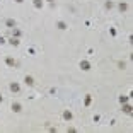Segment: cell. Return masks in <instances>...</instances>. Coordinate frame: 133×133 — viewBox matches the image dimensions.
I'll return each instance as SVG.
<instances>
[{
    "label": "cell",
    "instance_id": "6da1fadb",
    "mask_svg": "<svg viewBox=\"0 0 133 133\" xmlns=\"http://www.w3.org/2000/svg\"><path fill=\"white\" fill-rule=\"evenodd\" d=\"M80 68H82V70H84V72L90 70V63L87 62V60H82V62H80Z\"/></svg>",
    "mask_w": 133,
    "mask_h": 133
},
{
    "label": "cell",
    "instance_id": "7a4b0ae2",
    "mask_svg": "<svg viewBox=\"0 0 133 133\" xmlns=\"http://www.w3.org/2000/svg\"><path fill=\"white\" fill-rule=\"evenodd\" d=\"M9 89L12 90V92H19V90H21V86L17 84V82H12V84L9 86Z\"/></svg>",
    "mask_w": 133,
    "mask_h": 133
},
{
    "label": "cell",
    "instance_id": "3957f363",
    "mask_svg": "<svg viewBox=\"0 0 133 133\" xmlns=\"http://www.w3.org/2000/svg\"><path fill=\"white\" fill-rule=\"evenodd\" d=\"M12 111H14V113H21V111H22V106H21L19 102H14V104H12Z\"/></svg>",
    "mask_w": 133,
    "mask_h": 133
},
{
    "label": "cell",
    "instance_id": "277c9868",
    "mask_svg": "<svg viewBox=\"0 0 133 133\" xmlns=\"http://www.w3.org/2000/svg\"><path fill=\"white\" fill-rule=\"evenodd\" d=\"M5 63H7L9 66H15V65H17V62H15L14 58H10V56H7V58H5Z\"/></svg>",
    "mask_w": 133,
    "mask_h": 133
},
{
    "label": "cell",
    "instance_id": "5b68a950",
    "mask_svg": "<svg viewBox=\"0 0 133 133\" xmlns=\"http://www.w3.org/2000/svg\"><path fill=\"white\" fill-rule=\"evenodd\" d=\"M72 118H73V114H72L70 111H63V119H66V121H70Z\"/></svg>",
    "mask_w": 133,
    "mask_h": 133
},
{
    "label": "cell",
    "instance_id": "8992f818",
    "mask_svg": "<svg viewBox=\"0 0 133 133\" xmlns=\"http://www.w3.org/2000/svg\"><path fill=\"white\" fill-rule=\"evenodd\" d=\"M24 82H26L27 86H33V84H34V79H33V75H26V79H24Z\"/></svg>",
    "mask_w": 133,
    "mask_h": 133
},
{
    "label": "cell",
    "instance_id": "52a82bcc",
    "mask_svg": "<svg viewBox=\"0 0 133 133\" xmlns=\"http://www.w3.org/2000/svg\"><path fill=\"white\" fill-rule=\"evenodd\" d=\"M5 26H7V27H15V21L14 19H7L5 21Z\"/></svg>",
    "mask_w": 133,
    "mask_h": 133
},
{
    "label": "cell",
    "instance_id": "ba28073f",
    "mask_svg": "<svg viewBox=\"0 0 133 133\" xmlns=\"http://www.w3.org/2000/svg\"><path fill=\"white\" fill-rule=\"evenodd\" d=\"M33 4L36 9H43V0H33Z\"/></svg>",
    "mask_w": 133,
    "mask_h": 133
},
{
    "label": "cell",
    "instance_id": "9c48e42d",
    "mask_svg": "<svg viewBox=\"0 0 133 133\" xmlns=\"http://www.w3.org/2000/svg\"><path fill=\"white\" fill-rule=\"evenodd\" d=\"M123 111H125V113H126V114H131V106L125 102V106H123Z\"/></svg>",
    "mask_w": 133,
    "mask_h": 133
},
{
    "label": "cell",
    "instance_id": "30bf717a",
    "mask_svg": "<svg viewBox=\"0 0 133 133\" xmlns=\"http://www.w3.org/2000/svg\"><path fill=\"white\" fill-rule=\"evenodd\" d=\"M118 9H119V10H121V12H125V10L128 9V4H125V2H121V4H119V5H118Z\"/></svg>",
    "mask_w": 133,
    "mask_h": 133
},
{
    "label": "cell",
    "instance_id": "8fae6325",
    "mask_svg": "<svg viewBox=\"0 0 133 133\" xmlns=\"http://www.w3.org/2000/svg\"><path fill=\"white\" fill-rule=\"evenodd\" d=\"M9 43L12 44V46H19V39H17V38H12V39L9 41Z\"/></svg>",
    "mask_w": 133,
    "mask_h": 133
},
{
    "label": "cell",
    "instance_id": "7c38bea8",
    "mask_svg": "<svg viewBox=\"0 0 133 133\" xmlns=\"http://www.w3.org/2000/svg\"><path fill=\"white\" fill-rule=\"evenodd\" d=\"M21 34H22V33H21L19 29H14V33H12V38H19Z\"/></svg>",
    "mask_w": 133,
    "mask_h": 133
},
{
    "label": "cell",
    "instance_id": "4fadbf2b",
    "mask_svg": "<svg viewBox=\"0 0 133 133\" xmlns=\"http://www.w3.org/2000/svg\"><path fill=\"white\" fill-rule=\"evenodd\" d=\"M56 26H58V29H66V24L63 22V21H60V22H58Z\"/></svg>",
    "mask_w": 133,
    "mask_h": 133
},
{
    "label": "cell",
    "instance_id": "5bb4252c",
    "mask_svg": "<svg viewBox=\"0 0 133 133\" xmlns=\"http://www.w3.org/2000/svg\"><path fill=\"white\" fill-rule=\"evenodd\" d=\"M126 101H128V97H126V96H119V102H121V104H125Z\"/></svg>",
    "mask_w": 133,
    "mask_h": 133
},
{
    "label": "cell",
    "instance_id": "9a60e30c",
    "mask_svg": "<svg viewBox=\"0 0 133 133\" xmlns=\"http://www.w3.org/2000/svg\"><path fill=\"white\" fill-rule=\"evenodd\" d=\"M113 2H111V0H109V2H106V9H113Z\"/></svg>",
    "mask_w": 133,
    "mask_h": 133
},
{
    "label": "cell",
    "instance_id": "2e32d148",
    "mask_svg": "<svg viewBox=\"0 0 133 133\" xmlns=\"http://www.w3.org/2000/svg\"><path fill=\"white\" fill-rule=\"evenodd\" d=\"M90 104V96H87V97H86V106H89Z\"/></svg>",
    "mask_w": 133,
    "mask_h": 133
},
{
    "label": "cell",
    "instance_id": "e0dca14e",
    "mask_svg": "<svg viewBox=\"0 0 133 133\" xmlns=\"http://www.w3.org/2000/svg\"><path fill=\"white\" fill-rule=\"evenodd\" d=\"M5 41H4V38H2V36H0V44H4Z\"/></svg>",
    "mask_w": 133,
    "mask_h": 133
},
{
    "label": "cell",
    "instance_id": "ac0fdd59",
    "mask_svg": "<svg viewBox=\"0 0 133 133\" xmlns=\"http://www.w3.org/2000/svg\"><path fill=\"white\" fill-rule=\"evenodd\" d=\"M14 2H17V4H22L24 0H14Z\"/></svg>",
    "mask_w": 133,
    "mask_h": 133
},
{
    "label": "cell",
    "instance_id": "d6986e66",
    "mask_svg": "<svg viewBox=\"0 0 133 133\" xmlns=\"http://www.w3.org/2000/svg\"><path fill=\"white\" fill-rule=\"evenodd\" d=\"M46 2H55V0H46Z\"/></svg>",
    "mask_w": 133,
    "mask_h": 133
},
{
    "label": "cell",
    "instance_id": "ffe728a7",
    "mask_svg": "<svg viewBox=\"0 0 133 133\" xmlns=\"http://www.w3.org/2000/svg\"><path fill=\"white\" fill-rule=\"evenodd\" d=\"M0 102H2V96H0Z\"/></svg>",
    "mask_w": 133,
    "mask_h": 133
}]
</instances>
